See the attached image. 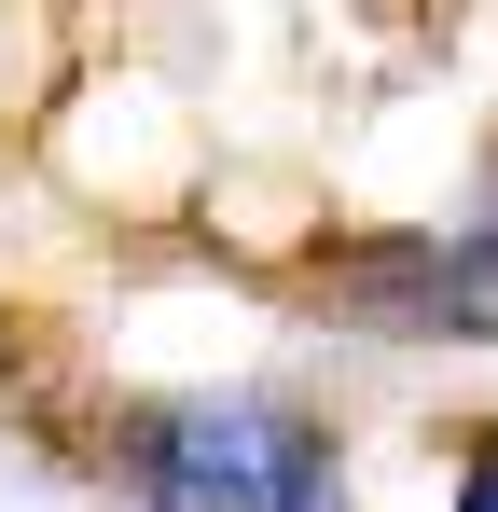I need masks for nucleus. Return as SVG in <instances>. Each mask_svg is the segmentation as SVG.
<instances>
[{
    "label": "nucleus",
    "mask_w": 498,
    "mask_h": 512,
    "mask_svg": "<svg viewBox=\"0 0 498 512\" xmlns=\"http://www.w3.org/2000/svg\"><path fill=\"white\" fill-rule=\"evenodd\" d=\"M166 512H346V443L277 388H194L153 402L111 443Z\"/></svg>",
    "instance_id": "obj_1"
},
{
    "label": "nucleus",
    "mask_w": 498,
    "mask_h": 512,
    "mask_svg": "<svg viewBox=\"0 0 498 512\" xmlns=\"http://www.w3.org/2000/svg\"><path fill=\"white\" fill-rule=\"evenodd\" d=\"M360 305H374V333L402 346H485L498 333V222H443V236H415L360 277Z\"/></svg>",
    "instance_id": "obj_2"
},
{
    "label": "nucleus",
    "mask_w": 498,
    "mask_h": 512,
    "mask_svg": "<svg viewBox=\"0 0 498 512\" xmlns=\"http://www.w3.org/2000/svg\"><path fill=\"white\" fill-rule=\"evenodd\" d=\"M457 512H498V443L471 457V471H457Z\"/></svg>",
    "instance_id": "obj_3"
}]
</instances>
